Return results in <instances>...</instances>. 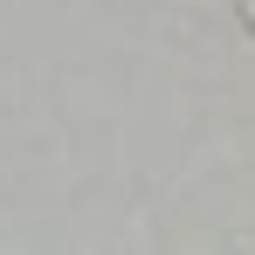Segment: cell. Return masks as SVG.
I'll list each match as a JSON object with an SVG mask.
<instances>
[{
  "mask_svg": "<svg viewBox=\"0 0 255 255\" xmlns=\"http://www.w3.org/2000/svg\"><path fill=\"white\" fill-rule=\"evenodd\" d=\"M242 14H249V28H255V0H242Z\"/></svg>",
  "mask_w": 255,
  "mask_h": 255,
  "instance_id": "obj_1",
  "label": "cell"
}]
</instances>
